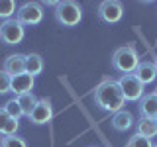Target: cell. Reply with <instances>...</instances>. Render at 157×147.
Instances as JSON below:
<instances>
[{
	"label": "cell",
	"instance_id": "4",
	"mask_svg": "<svg viewBox=\"0 0 157 147\" xmlns=\"http://www.w3.org/2000/svg\"><path fill=\"white\" fill-rule=\"evenodd\" d=\"M24 36H26L24 26L16 18L4 20V22L0 24V39H2L6 45H18V43L24 39Z\"/></svg>",
	"mask_w": 157,
	"mask_h": 147
},
{
	"label": "cell",
	"instance_id": "24",
	"mask_svg": "<svg viewBox=\"0 0 157 147\" xmlns=\"http://www.w3.org/2000/svg\"><path fill=\"white\" fill-rule=\"evenodd\" d=\"M153 147H157V143H153Z\"/></svg>",
	"mask_w": 157,
	"mask_h": 147
},
{
	"label": "cell",
	"instance_id": "11",
	"mask_svg": "<svg viewBox=\"0 0 157 147\" xmlns=\"http://www.w3.org/2000/svg\"><path fill=\"white\" fill-rule=\"evenodd\" d=\"M137 108H140L141 118H151V120H157V94L151 92V94H144L137 100Z\"/></svg>",
	"mask_w": 157,
	"mask_h": 147
},
{
	"label": "cell",
	"instance_id": "16",
	"mask_svg": "<svg viewBox=\"0 0 157 147\" xmlns=\"http://www.w3.org/2000/svg\"><path fill=\"white\" fill-rule=\"evenodd\" d=\"M41 71H43V57L39 53H29V55H26V73L28 75L36 77Z\"/></svg>",
	"mask_w": 157,
	"mask_h": 147
},
{
	"label": "cell",
	"instance_id": "15",
	"mask_svg": "<svg viewBox=\"0 0 157 147\" xmlns=\"http://www.w3.org/2000/svg\"><path fill=\"white\" fill-rule=\"evenodd\" d=\"M136 127H137V134H140L141 137L151 139V137L157 135V120H151V118H140Z\"/></svg>",
	"mask_w": 157,
	"mask_h": 147
},
{
	"label": "cell",
	"instance_id": "2",
	"mask_svg": "<svg viewBox=\"0 0 157 147\" xmlns=\"http://www.w3.org/2000/svg\"><path fill=\"white\" fill-rule=\"evenodd\" d=\"M137 65H140V53L134 45L118 47L112 55V67L122 75H134Z\"/></svg>",
	"mask_w": 157,
	"mask_h": 147
},
{
	"label": "cell",
	"instance_id": "7",
	"mask_svg": "<svg viewBox=\"0 0 157 147\" xmlns=\"http://www.w3.org/2000/svg\"><path fill=\"white\" fill-rule=\"evenodd\" d=\"M124 16V6L118 0H104L98 6V18L106 24H118Z\"/></svg>",
	"mask_w": 157,
	"mask_h": 147
},
{
	"label": "cell",
	"instance_id": "18",
	"mask_svg": "<svg viewBox=\"0 0 157 147\" xmlns=\"http://www.w3.org/2000/svg\"><path fill=\"white\" fill-rule=\"evenodd\" d=\"M16 14V2L14 0H0V18L10 20Z\"/></svg>",
	"mask_w": 157,
	"mask_h": 147
},
{
	"label": "cell",
	"instance_id": "6",
	"mask_svg": "<svg viewBox=\"0 0 157 147\" xmlns=\"http://www.w3.org/2000/svg\"><path fill=\"white\" fill-rule=\"evenodd\" d=\"M118 85H120V88H122L124 98L130 100V102H137L141 96L145 94L144 85L136 78V75H122L120 78H118Z\"/></svg>",
	"mask_w": 157,
	"mask_h": 147
},
{
	"label": "cell",
	"instance_id": "9",
	"mask_svg": "<svg viewBox=\"0 0 157 147\" xmlns=\"http://www.w3.org/2000/svg\"><path fill=\"white\" fill-rule=\"evenodd\" d=\"M2 71L10 77H16L26 73V55L24 53H14V55H8L4 59V67Z\"/></svg>",
	"mask_w": 157,
	"mask_h": 147
},
{
	"label": "cell",
	"instance_id": "3",
	"mask_svg": "<svg viewBox=\"0 0 157 147\" xmlns=\"http://www.w3.org/2000/svg\"><path fill=\"white\" fill-rule=\"evenodd\" d=\"M53 16H55L57 24L65 28H75L82 18V8L81 4L73 2V0H63V2H57L55 10H53Z\"/></svg>",
	"mask_w": 157,
	"mask_h": 147
},
{
	"label": "cell",
	"instance_id": "13",
	"mask_svg": "<svg viewBox=\"0 0 157 147\" xmlns=\"http://www.w3.org/2000/svg\"><path fill=\"white\" fill-rule=\"evenodd\" d=\"M20 127V122L14 120L4 108H0V134L2 135H16Z\"/></svg>",
	"mask_w": 157,
	"mask_h": 147
},
{
	"label": "cell",
	"instance_id": "23",
	"mask_svg": "<svg viewBox=\"0 0 157 147\" xmlns=\"http://www.w3.org/2000/svg\"><path fill=\"white\" fill-rule=\"evenodd\" d=\"M153 65H155V71H157V59H155V61H153Z\"/></svg>",
	"mask_w": 157,
	"mask_h": 147
},
{
	"label": "cell",
	"instance_id": "21",
	"mask_svg": "<svg viewBox=\"0 0 157 147\" xmlns=\"http://www.w3.org/2000/svg\"><path fill=\"white\" fill-rule=\"evenodd\" d=\"M126 147H153V143H151V139H147V137H141L140 134H134L130 137V141H128Z\"/></svg>",
	"mask_w": 157,
	"mask_h": 147
},
{
	"label": "cell",
	"instance_id": "1",
	"mask_svg": "<svg viewBox=\"0 0 157 147\" xmlns=\"http://www.w3.org/2000/svg\"><path fill=\"white\" fill-rule=\"evenodd\" d=\"M94 102L106 112H114L116 114V112L124 110L126 98L122 94V88L118 85V81H112V78L102 81L94 88Z\"/></svg>",
	"mask_w": 157,
	"mask_h": 147
},
{
	"label": "cell",
	"instance_id": "26",
	"mask_svg": "<svg viewBox=\"0 0 157 147\" xmlns=\"http://www.w3.org/2000/svg\"><path fill=\"white\" fill-rule=\"evenodd\" d=\"M92 147H98V145H92Z\"/></svg>",
	"mask_w": 157,
	"mask_h": 147
},
{
	"label": "cell",
	"instance_id": "25",
	"mask_svg": "<svg viewBox=\"0 0 157 147\" xmlns=\"http://www.w3.org/2000/svg\"><path fill=\"white\" fill-rule=\"evenodd\" d=\"M155 94H157V88H155Z\"/></svg>",
	"mask_w": 157,
	"mask_h": 147
},
{
	"label": "cell",
	"instance_id": "8",
	"mask_svg": "<svg viewBox=\"0 0 157 147\" xmlns=\"http://www.w3.org/2000/svg\"><path fill=\"white\" fill-rule=\"evenodd\" d=\"M53 118V108H51V100L49 98H39L37 104L33 106L32 114H29V122L37 126H43V124H49Z\"/></svg>",
	"mask_w": 157,
	"mask_h": 147
},
{
	"label": "cell",
	"instance_id": "20",
	"mask_svg": "<svg viewBox=\"0 0 157 147\" xmlns=\"http://www.w3.org/2000/svg\"><path fill=\"white\" fill-rule=\"evenodd\" d=\"M4 110H6L8 114L14 118V120H20V118L24 116V112H22V108H20V104H18L16 98H12V100L6 102V104H4Z\"/></svg>",
	"mask_w": 157,
	"mask_h": 147
},
{
	"label": "cell",
	"instance_id": "12",
	"mask_svg": "<svg viewBox=\"0 0 157 147\" xmlns=\"http://www.w3.org/2000/svg\"><path fill=\"white\" fill-rule=\"evenodd\" d=\"M134 75L144 86L149 85V82H153L157 78V71H155L153 61H140V65H137V69L134 71Z\"/></svg>",
	"mask_w": 157,
	"mask_h": 147
},
{
	"label": "cell",
	"instance_id": "5",
	"mask_svg": "<svg viewBox=\"0 0 157 147\" xmlns=\"http://www.w3.org/2000/svg\"><path fill=\"white\" fill-rule=\"evenodd\" d=\"M16 20L22 26H36L43 20V6L39 2H26L18 8Z\"/></svg>",
	"mask_w": 157,
	"mask_h": 147
},
{
	"label": "cell",
	"instance_id": "10",
	"mask_svg": "<svg viewBox=\"0 0 157 147\" xmlns=\"http://www.w3.org/2000/svg\"><path fill=\"white\" fill-rule=\"evenodd\" d=\"M32 88H33V77L32 75L22 73V75L12 77V82H10V92H14L16 96L28 94V92H32Z\"/></svg>",
	"mask_w": 157,
	"mask_h": 147
},
{
	"label": "cell",
	"instance_id": "14",
	"mask_svg": "<svg viewBox=\"0 0 157 147\" xmlns=\"http://www.w3.org/2000/svg\"><path fill=\"white\" fill-rule=\"evenodd\" d=\"M110 124H112V127H114L116 131H126V130H130V127L134 126V116H132V112H128V110H120V112L114 114Z\"/></svg>",
	"mask_w": 157,
	"mask_h": 147
},
{
	"label": "cell",
	"instance_id": "19",
	"mask_svg": "<svg viewBox=\"0 0 157 147\" xmlns=\"http://www.w3.org/2000/svg\"><path fill=\"white\" fill-rule=\"evenodd\" d=\"M0 147H28V143L18 135H4L0 137Z\"/></svg>",
	"mask_w": 157,
	"mask_h": 147
},
{
	"label": "cell",
	"instance_id": "17",
	"mask_svg": "<svg viewBox=\"0 0 157 147\" xmlns=\"http://www.w3.org/2000/svg\"><path fill=\"white\" fill-rule=\"evenodd\" d=\"M16 100H18V104H20V108H22L24 116H28V118H29V114H32L33 106L37 104V100H39V98H36V94H33V92H28V94L16 96Z\"/></svg>",
	"mask_w": 157,
	"mask_h": 147
},
{
	"label": "cell",
	"instance_id": "22",
	"mask_svg": "<svg viewBox=\"0 0 157 147\" xmlns=\"http://www.w3.org/2000/svg\"><path fill=\"white\" fill-rule=\"evenodd\" d=\"M10 82H12V77L6 75L4 71H0V94L10 92Z\"/></svg>",
	"mask_w": 157,
	"mask_h": 147
}]
</instances>
